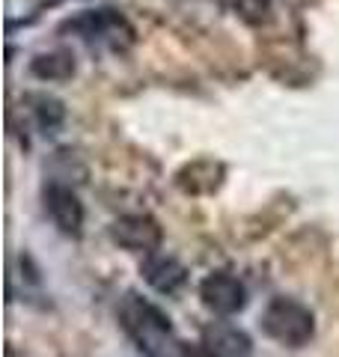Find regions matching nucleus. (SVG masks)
<instances>
[{"mask_svg":"<svg viewBox=\"0 0 339 357\" xmlns=\"http://www.w3.org/2000/svg\"><path fill=\"white\" fill-rule=\"evenodd\" d=\"M223 3H226L229 13H235L244 21H250V24L265 21L268 13H271V0H223Z\"/></svg>","mask_w":339,"mask_h":357,"instance_id":"obj_11","label":"nucleus"},{"mask_svg":"<svg viewBox=\"0 0 339 357\" xmlns=\"http://www.w3.org/2000/svg\"><path fill=\"white\" fill-rule=\"evenodd\" d=\"M202 349H206L209 357H253L250 337L241 328L229 325V321L211 325L206 337H202Z\"/></svg>","mask_w":339,"mask_h":357,"instance_id":"obj_8","label":"nucleus"},{"mask_svg":"<svg viewBox=\"0 0 339 357\" xmlns=\"http://www.w3.org/2000/svg\"><path fill=\"white\" fill-rule=\"evenodd\" d=\"M199 298L214 316H235L247 304V289L235 274L214 271L199 283Z\"/></svg>","mask_w":339,"mask_h":357,"instance_id":"obj_3","label":"nucleus"},{"mask_svg":"<svg viewBox=\"0 0 339 357\" xmlns=\"http://www.w3.org/2000/svg\"><path fill=\"white\" fill-rule=\"evenodd\" d=\"M69 27H75L86 42H98V45H110V48H122L134 39V30L128 27V21L113 9H96L81 18H75Z\"/></svg>","mask_w":339,"mask_h":357,"instance_id":"obj_4","label":"nucleus"},{"mask_svg":"<svg viewBox=\"0 0 339 357\" xmlns=\"http://www.w3.org/2000/svg\"><path fill=\"white\" fill-rule=\"evenodd\" d=\"M110 238L131 253H155L161 248V227L149 215H122L113 220Z\"/></svg>","mask_w":339,"mask_h":357,"instance_id":"obj_5","label":"nucleus"},{"mask_svg":"<svg viewBox=\"0 0 339 357\" xmlns=\"http://www.w3.org/2000/svg\"><path fill=\"white\" fill-rule=\"evenodd\" d=\"M45 211L63 236H81L84 229V203L69 185L51 182L45 188Z\"/></svg>","mask_w":339,"mask_h":357,"instance_id":"obj_6","label":"nucleus"},{"mask_svg":"<svg viewBox=\"0 0 339 357\" xmlns=\"http://www.w3.org/2000/svg\"><path fill=\"white\" fill-rule=\"evenodd\" d=\"M262 328L271 340L289 349L307 345L315 333V319L310 307H303L295 298H274L262 312Z\"/></svg>","mask_w":339,"mask_h":357,"instance_id":"obj_2","label":"nucleus"},{"mask_svg":"<svg viewBox=\"0 0 339 357\" xmlns=\"http://www.w3.org/2000/svg\"><path fill=\"white\" fill-rule=\"evenodd\" d=\"M119 319L143 357H182V342L170 325L167 312L155 307L152 301L140 295H126L119 307Z\"/></svg>","mask_w":339,"mask_h":357,"instance_id":"obj_1","label":"nucleus"},{"mask_svg":"<svg viewBox=\"0 0 339 357\" xmlns=\"http://www.w3.org/2000/svg\"><path fill=\"white\" fill-rule=\"evenodd\" d=\"M140 274H143V280L149 283L155 292H161V295H176L179 289L188 283V268L179 262L176 256L161 253V250L143 256Z\"/></svg>","mask_w":339,"mask_h":357,"instance_id":"obj_7","label":"nucleus"},{"mask_svg":"<svg viewBox=\"0 0 339 357\" xmlns=\"http://www.w3.org/2000/svg\"><path fill=\"white\" fill-rule=\"evenodd\" d=\"M30 72L36 75L39 81H66V77L75 75V60H72V54H66V51L39 54V57L30 63Z\"/></svg>","mask_w":339,"mask_h":357,"instance_id":"obj_10","label":"nucleus"},{"mask_svg":"<svg viewBox=\"0 0 339 357\" xmlns=\"http://www.w3.org/2000/svg\"><path fill=\"white\" fill-rule=\"evenodd\" d=\"M24 102L30 105L27 110L33 114V119H36V126L42 131H56L63 126V119H66V107L60 98H54V96H45V93H36V96H27Z\"/></svg>","mask_w":339,"mask_h":357,"instance_id":"obj_9","label":"nucleus"}]
</instances>
